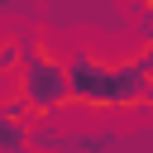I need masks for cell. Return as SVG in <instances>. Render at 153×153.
<instances>
[{
    "label": "cell",
    "mask_w": 153,
    "mask_h": 153,
    "mask_svg": "<svg viewBox=\"0 0 153 153\" xmlns=\"http://www.w3.org/2000/svg\"><path fill=\"white\" fill-rule=\"evenodd\" d=\"M5 5H14V0H0V10H5Z\"/></svg>",
    "instance_id": "277c9868"
},
{
    "label": "cell",
    "mask_w": 153,
    "mask_h": 153,
    "mask_svg": "<svg viewBox=\"0 0 153 153\" xmlns=\"http://www.w3.org/2000/svg\"><path fill=\"white\" fill-rule=\"evenodd\" d=\"M14 96L29 105L33 120H62L67 115V57L53 48V38H33L24 43V67L14 76Z\"/></svg>",
    "instance_id": "7a4b0ae2"
},
{
    "label": "cell",
    "mask_w": 153,
    "mask_h": 153,
    "mask_svg": "<svg viewBox=\"0 0 153 153\" xmlns=\"http://www.w3.org/2000/svg\"><path fill=\"white\" fill-rule=\"evenodd\" d=\"M24 43H29L24 29H0V81H10V86L24 67Z\"/></svg>",
    "instance_id": "3957f363"
},
{
    "label": "cell",
    "mask_w": 153,
    "mask_h": 153,
    "mask_svg": "<svg viewBox=\"0 0 153 153\" xmlns=\"http://www.w3.org/2000/svg\"><path fill=\"white\" fill-rule=\"evenodd\" d=\"M67 110L76 115H139V105L153 96L148 67L139 53L129 57H105L86 43H76L67 53Z\"/></svg>",
    "instance_id": "6da1fadb"
}]
</instances>
